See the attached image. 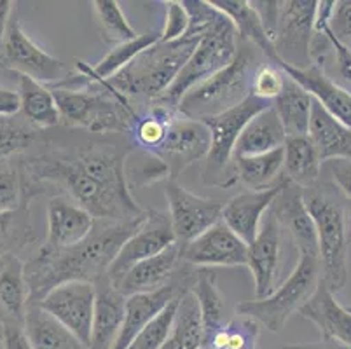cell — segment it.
Masks as SVG:
<instances>
[{
    "instance_id": "obj_1",
    "label": "cell",
    "mask_w": 351,
    "mask_h": 349,
    "mask_svg": "<svg viewBox=\"0 0 351 349\" xmlns=\"http://www.w3.org/2000/svg\"><path fill=\"white\" fill-rule=\"evenodd\" d=\"M126 152L110 142H89L75 152L46 150L20 165L25 200L43 194L46 182L62 185L70 200L97 220H133L143 215L128 189Z\"/></svg>"
},
{
    "instance_id": "obj_2",
    "label": "cell",
    "mask_w": 351,
    "mask_h": 349,
    "mask_svg": "<svg viewBox=\"0 0 351 349\" xmlns=\"http://www.w3.org/2000/svg\"><path fill=\"white\" fill-rule=\"evenodd\" d=\"M143 219L145 211L138 219L123 222L95 220L91 234L79 245L70 248L40 246L37 254L25 262L30 302H40L53 288L69 281L97 283L107 276L108 267L121 246L135 232Z\"/></svg>"
},
{
    "instance_id": "obj_3",
    "label": "cell",
    "mask_w": 351,
    "mask_h": 349,
    "mask_svg": "<svg viewBox=\"0 0 351 349\" xmlns=\"http://www.w3.org/2000/svg\"><path fill=\"white\" fill-rule=\"evenodd\" d=\"M302 197L317 232L320 283L336 296L348 283V200L322 178L302 189Z\"/></svg>"
},
{
    "instance_id": "obj_4",
    "label": "cell",
    "mask_w": 351,
    "mask_h": 349,
    "mask_svg": "<svg viewBox=\"0 0 351 349\" xmlns=\"http://www.w3.org/2000/svg\"><path fill=\"white\" fill-rule=\"evenodd\" d=\"M197 43L199 38L194 37H182L173 43L159 40L105 82L126 98L140 96L152 104L170 88Z\"/></svg>"
},
{
    "instance_id": "obj_5",
    "label": "cell",
    "mask_w": 351,
    "mask_h": 349,
    "mask_svg": "<svg viewBox=\"0 0 351 349\" xmlns=\"http://www.w3.org/2000/svg\"><path fill=\"white\" fill-rule=\"evenodd\" d=\"M49 89L58 105L62 123L66 126L84 128L91 133H128L138 117L130 98L107 82L84 89Z\"/></svg>"
},
{
    "instance_id": "obj_6",
    "label": "cell",
    "mask_w": 351,
    "mask_h": 349,
    "mask_svg": "<svg viewBox=\"0 0 351 349\" xmlns=\"http://www.w3.org/2000/svg\"><path fill=\"white\" fill-rule=\"evenodd\" d=\"M257 60L248 49L238 51L226 69L191 89L178 104L177 112L187 119L206 121L236 107L250 96L252 77Z\"/></svg>"
},
{
    "instance_id": "obj_7",
    "label": "cell",
    "mask_w": 351,
    "mask_h": 349,
    "mask_svg": "<svg viewBox=\"0 0 351 349\" xmlns=\"http://www.w3.org/2000/svg\"><path fill=\"white\" fill-rule=\"evenodd\" d=\"M236 35L238 34L232 27L231 19L228 16H222V19L217 21L199 38L196 49L193 51L186 65L182 67L170 88L166 89L158 100L152 101V105L168 108V110H177L180 100L191 89L226 69L234 60L238 54Z\"/></svg>"
},
{
    "instance_id": "obj_8",
    "label": "cell",
    "mask_w": 351,
    "mask_h": 349,
    "mask_svg": "<svg viewBox=\"0 0 351 349\" xmlns=\"http://www.w3.org/2000/svg\"><path fill=\"white\" fill-rule=\"evenodd\" d=\"M320 285V261L313 255H299L292 273L264 299L243 300L236 306L238 315L255 320L266 330L278 334L290 316L299 311Z\"/></svg>"
},
{
    "instance_id": "obj_9",
    "label": "cell",
    "mask_w": 351,
    "mask_h": 349,
    "mask_svg": "<svg viewBox=\"0 0 351 349\" xmlns=\"http://www.w3.org/2000/svg\"><path fill=\"white\" fill-rule=\"evenodd\" d=\"M271 105L273 104L258 100L250 95L247 100H243L236 107L203 121L208 126L210 136H212L208 156L205 158L206 165L203 169V182L206 185L228 189L238 184L234 165H232L236 142L245 126L254 119L255 115L269 108Z\"/></svg>"
},
{
    "instance_id": "obj_10",
    "label": "cell",
    "mask_w": 351,
    "mask_h": 349,
    "mask_svg": "<svg viewBox=\"0 0 351 349\" xmlns=\"http://www.w3.org/2000/svg\"><path fill=\"white\" fill-rule=\"evenodd\" d=\"M317 0H285L278 4V14L269 35L278 62L293 69L313 65L311 46L315 38Z\"/></svg>"
},
{
    "instance_id": "obj_11",
    "label": "cell",
    "mask_w": 351,
    "mask_h": 349,
    "mask_svg": "<svg viewBox=\"0 0 351 349\" xmlns=\"http://www.w3.org/2000/svg\"><path fill=\"white\" fill-rule=\"evenodd\" d=\"M0 67L12 70L16 75H27L46 86L56 84L69 75L65 65L58 58L37 46L14 18L9 19L5 30L0 49Z\"/></svg>"
},
{
    "instance_id": "obj_12",
    "label": "cell",
    "mask_w": 351,
    "mask_h": 349,
    "mask_svg": "<svg viewBox=\"0 0 351 349\" xmlns=\"http://www.w3.org/2000/svg\"><path fill=\"white\" fill-rule=\"evenodd\" d=\"M165 196L168 201V217L173 229L175 243L180 248L215 226L222 215L224 204L220 201L197 196L171 178L166 184Z\"/></svg>"
},
{
    "instance_id": "obj_13",
    "label": "cell",
    "mask_w": 351,
    "mask_h": 349,
    "mask_svg": "<svg viewBox=\"0 0 351 349\" xmlns=\"http://www.w3.org/2000/svg\"><path fill=\"white\" fill-rule=\"evenodd\" d=\"M97 288L88 281H69L53 288L37 306L62 323L86 349L91 341ZM35 304V302H34Z\"/></svg>"
},
{
    "instance_id": "obj_14",
    "label": "cell",
    "mask_w": 351,
    "mask_h": 349,
    "mask_svg": "<svg viewBox=\"0 0 351 349\" xmlns=\"http://www.w3.org/2000/svg\"><path fill=\"white\" fill-rule=\"evenodd\" d=\"M175 245V234L170 217L159 210H145V219L136 230L124 241L116 258L107 271L110 283H117L138 262L156 257L168 246Z\"/></svg>"
},
{
    "instance_id": "obj_15",
    "label": "cell",
    "mask_w": 351,
    "mask_h": 349,
    "mask_svg": "<svg viewBox=\"0 0 351 349\" xmlns=\"http://www.w3.org/2000/svg\"><path fill=\"white\" fill-rule=\"evenodd\" d=\"M210 143V130L203 121L187 119L177 112L154 156L168 166L171 180H177L187 166L208 156Z\"/></svg>"
},
{
    "instance_id": "obj_16",
    "label": "cell",
    "mask_w": 351,
    "mask_h": 349,
    "mask_svg": "<svg viewBox=\"0 0 351 349\" xmlns=\"http://www.w3.org/2000/svg\"><path fill=\"white\" fill-rule=\"evenodd\" d=\"M248 245L222 220L182 248V261L197 267H236L247 265Z\"/></svg>"
},
{
    "instance_id": "obj_17",
    "label": "cell",
    "mask_w": 351,
    "mask_h": 349,
    "mask_svg": "<svg viewBox=\"0 0 351 349\" xmlns=\"http://www.w3.org/2000/svg\"><path fill=\"white\" fill-rule=\"evenodd\" d=\"M282 227L269 208L247 252V267L254 276L255 299H264L274 290L282 261Z\"/></svg>"
},
{
    "instance_id": "obj_18",
    "label": "cell",
    "mask_w": 351,
    "mask_h": 349,
    "mask_svg": "<svg viewBox=\"0 0 351 349\" xmlns=\"http://www.w3.org/2000/svg\"><path fill=\"white\" fill-rule=\"evenodd\" d=\"M194 281V274L177 276L170 285L159 288L156 292L136 293V296L126 297V313L124 322L121 326L117 341L112 349H128L133 339L145 328L159 313L165 309L173 299H177L182 292L191 288Z\"/></svg>"
},
{
    "instance_id": "obj_19",
    "label": "cell",
    "mask_w": 351,
    "mask_h": 349,
    "mask_svg": "<svg viewBox=\"0 0 351 349\" xmlns=\"http://www.w3.org/2000/svg\"><path fill=\"white\" fill-rule=\"evenodd\" d=\"M285 184V177H280L276 184L263 191H245L239 192L238 196L231 197L228 203L222 206V215L220 220L234 232L238 238L243 239L247 245H250L258 232V227L264 219V213L271 208L274 200L278 197Z\"/></svg>"
},
{
    "instance_id": "obj_20",
    "label": "cell",
    "mask_w": 351,
    "mask_h": 349,
    "mask_svg": "<svg viewBox=\"0 0 351 349\" xmlns=\"http://www.w3.org/2000/svg\"><path fill=\"white\" fill-rule=\"evenodd\" d=\"M271 211L278 220L282 230H287L298 248L299 255L318 257V243L315 226L302 197V189L285 178L278 197L271 204Z\"/></svg>"
},
{
    "instance_id": "obj_21",
    "label": "cell",
    "mask_w": 351,
    "mask_h": 349,
    "mask_svg": "<svg viewBox=\"0 0 351 349\" xmlns=\"http://www.w3.org/2000/svg\"><path fill=\"white\" fill-rule=\"evenodd\" d=\"M276 67L282 69L290 81L309 93L334 119L351 130V93L332 81L318 63H313L308 69H293L282 62L276 63Z\"/></svg>"
},
{
    "instance_id": "obj_22",
    "label": "cell",
    "mask_w": 351,
    "mask_h": 349,
    "mask_svg": "<svg viewBox=\"0 0 351 349\" xmlns=\"http://www.w3.org/2000/svg\"><path fill=\"white\" fill-rule=\"evenodd\" d=\"M95 217L84 208L63 196L51 197L47 203V236L49 248H70L84 241L95 227Z\"/></svg>"
},
{
    "instance_id": "obj_23",
    "label": "cell",
    "mask_w": 351,
    "mask_h": 349,
    "mask_svg": "<svg viewBox=\"0 0 351 349\" xmlns=\"http://www.w3.org/2000/svg\"><path fill=\"white\" fill-rule=\"evenodd\" d=\"M182 262V248L175 245L168 246L165 252L156 257L147 258L133 265L114 287L123 293L124 297H132L136 293L156 292L159 288L170 285L175 280L178 264Z\"/></svg>"
},
{
    "instance_id": "obj_24",
    "label": "cell",
    "mask_w": 351,
    "mask_h": 349,
    "mask_svg": "<svg viewBox=\"0 0 351 349\" xmlns=\"http://www.w3.org/2000/svg\"><path fill=\"white\" fill-rule=\"evenodd\" d=\"M97 300H95L93 328L88 349H112L117 341L126 313V297L114 287L107 276L95 283Z\"/></svg>"
},
{
    "instance_id": "obj_25",
    "label": "cell",
    "mask_w": 351,
    "mask_h": 349,
    "mask_svg": "<svg viewBox=\"0 0 351 349\" xmlns=\"http://www.w3.org/2000/svg\"><path fill=\"white\" fill-rule=\"evenodd\" d=\"M302 318L317 325L322 339L336 341L351 348V313L336 300V296L324 285H318L308 302L299 309Z\"/></svg>"
},
{
    "instance_id": "obj_26",
    "label": "cell",
    "mask_w": 351,
    "mask_h": 349,
    "mask_svg": "<svg viewBox=\"0 0 351 349\" xmlns=\"http://www.w3.org/2000/svg\"><path fill=\"white\" fill-rule=\"evenodd\" d=\"M28 302L25 262L20 255H5L0 258V320L4 325L23 326Z\"/></svg>"
},
{
    "instance_id": "obj_27",
    "label": "cell",
    "mask_w": 351,
    "mask_h": 349,
    "mask_svg": "<svg viewBox=\"0 0 351 349\" xmlns=\"http://www.w3.org/2000/svg\"><path fill=\"white\" fill-rule=\"evenodd\" d=\"M308 139L318 150L322 163L332 159L351 161V130L334 119L320 104L313 98L311 115H309Z\"/></svg>"
},
{
    "instance_id": "obj_28",
    "label": "cell",
    "mask_w": 351,
    "mask_h": 349,
    "mask_svg": "<svg viewBox=\"0 0 351 349\" xmlns=\"http://www.w3.org/2000/svg\"><path fill=\"white\" fill-rule=\"evenodd\" d=\"M285 143V131L278 115L273 107L266 108L257 114L245 130L239 134L236 142L232 158H248V156H261L271 150H276Z\"/></svg>"
},
{
    "instance_id": "obj_29",
    "label": "cell",
    "mask_w": 351,
    "mask_h": 349,
    "mask_svg": "<svg viewBox=\"0 0 351 349\" xmlns=\"http://www.w3.org/2000/svg\"><path fill=\"white\" fill-rule=\"evenodd\" d=\"M210 2H212L213 8H217L222 14L231 19L232 27L239 37L254 44L257 49L263 51L269 63L276 65L278 58H276L273 44L267 37L263 19L255 11L252 2H247V0H210Z\"/></svg>"
},
{
    "instance_id": "obj_30",
    "label": "cell",
    "mask_w": 351,
    "mask_h": 349,
    "mask_svg": "<svg viewBox=\"0 0 351 349\" xmlns=\"http://www.w3.org/2000/svg\"><path fill=\"white\" fill-rule=\"evenodd\" d=\"M322 163L318 150L306 136H289L283 143L282 175L301 189L311 187L322 177Z\"/></svg>"
},
{
    "instance_id": "obj_31",
    "label": "cell",
    "mask_w": 351,
    "mask_h": 349,
    "mask_svg": "<svg viewBox=\"0 0 351 349\" xmlns=\"http://www.w3.org/2000/svg\"><path fill=\"white\" fill-rule=\"evenodd\" d=\"M203 344H205L203 320H201L196 297L189 288L178 297L177 311H175L170 334L166 337L161 349H201Z\"/></svg>"
},
{
    "instance_id": "obj_32",
    "label": "cell",
    "mask_w": 351,
    "mask_h": 349,
    "mask_svg": "<svg viewBox=\"0 0 351 349\" xmlns=\"http://www.w3.org/2000/svg\"><path fill=\"white\" fill-rule=\"evenodd\" d=\"M23 330L32 349H86L62 323L34 302H28Z\"/></svg>"
},
{
    "instance_id": "obj_33",
    "label": "cell",
    "mask_w": 351,
    "mask_h": 349,
    "mask_svg": "<svg viewBox=\"0 0 351 349\" xmlns=\"http://www.w3.org/2000/svg\"><path fill=\"white\" fill-rule=\"evenodd\" d=\"M18 98L27 123L37 130L58 126L62 123L58 105L49 86L27 75H18Z\"/></svg>"
},
{
    "instance_id": "obj_34",
    "label": "cell",
    "mask_w": 351,
    "mask_h": 349,
    "mask_svg": "<svg viewBox=\"0 0 351 349\" xmlns=\"http://www.w3.org/2000/svg\"><path fill=\"white\" fill-rule=\"evenodd\" d=\"M313 96L285 75L283 89L273 101V110L282 123L285 139L289 136H306L309 128Z\"/></svg>"
},
{
    "instance_id": "obj_35",
    "label": "cell",
    "mask_w": 351,
    "mask_h": 349,
    "mask_svg": "<svg viewBox=\"0 0 351 349\" xmlns=\"http://www.w3.org/2000/svg\"><path fill=\"white\" fill-rule=\"evenodd\" d=\"M238 182L248 191H263L280 180L283 171V147L261 156L232 158Z\"/></svg>"
},
{
    "instance_id": "obj_36",
    "label": "cell",
    "mask_w": 351,
    "mask_h": 349,
    "mask_svg": "<svg viewBox=\"0 0 351 349\" xmlns=\"http://www.w3.org/2000/svg\"><path fill=\"white\" fill-rule=\"evenodd\" d=\"M191 292L194 293L201 311L203 328H205V339L210 334L220 328L228 322L226 316V300L220 288L217 287L215 274L212 271H199L194 274V281L191 285Z\"/></svg>"
},
{
    "instance_id": "obj_37",
    "label": "cell",
    "mask_w": 351,
    "mask_h": 349,
    "mask_svg": "<svg viewBox=\"0 0 351 349\" xmlns=\"http://www.w3.org/2000/svg\"><path fill=\"white\" fill-rule=\"evenodd\" d=\"M37 241L30 215V203L0 213V258L5 255H20L27 246Z\"/></svg>"
},
{
    "instance_id": "obj_38",
    "label": "cell",
    "mask_w": 351,
    "mask_h": 349,
    "mask_svg": "<svg viewBox=\"0 0 351 349\" xmlns=\"http://www.w3.org/2000/svg\"><path fill=\"white\" fill-rule=\"evenodd\" d=\"M261 330L255 320L236 313L205 339L201 349H257Z\"/></svg>"
},
{
    "instance_id": "obj_39",
    "label": "cell",
    "mask_w": 351,
    "mask_h": 349,
    "mask_svg": "<svg viewBox=\"0 0 351 349\" xmlns=\"http://www.w3.org/2000/svg\"><path fill=\"white\" fill-rule=\"evenodd\" d=\"M175 114H177V110H168V108L152 105V108L147 114L138 115L133 121L128 133H130V136H132V140L140 150L154 154L156 149L165 140L166 131H168L170 121L173 119Z\"/></svg>"
},
{
    "instance_id": "obj_40",
    "label": "cell",
    "mask_w": 351,
    "mask_h": 349,
    "mask_svg": "<svg viewBox=\"0 0 351 349\" xmlns=\"http://www.w3.org/2000/svg\"><path fill=\"white\" fill-rule=\"evenodd\" d=\"M93 11L101 38L112 47L138 37L116 0H95Z\"/></svg>"
},
{
    "instance_id": "obj_41",
    "label": "cell",
    "mask_w": 351,
    "mask_h": 349,
    "mask_svg": "<svg viewBox=\"0 0 351 349\" xmlns=\"http://www.w3.org/2000/svg\"><path fill=\"white\" fill-rule=\"evenodd\" d=\"M37 128L16 119L14 115H0V159L27 150L37 139Z\"/></svg>"
},
{
    "instance_id": "obj_42",
    "label": "cell",
    "mask_w": 351,
    "mask_h": 349,
    "mask_svg": "<svg viewBox=\"0 0 351 349\" xmlns=\"http://www.w3.org/2000/svg\"><path fill=\"white\" fill-rule=\"evenodd\" d=\"M189 290V288H187ZM182 296V293H180ZM178 296V297H180ZM178 297L177 299L171 300L168 306L152 320L149 325L133 339V342L128 346V349H161L162 344H165L166 337L170 334L171 323H173V316L175 311H177V304H178Z\"/></svg>"
},
{
    "instance_id": "obj_43",
    "label": "cell",
    "mask_w": 351,
    "mask_h": 349,
    "mask_svg": "<svg viewBox=\"0 0 351 349\" xmlns=\"http://www.w3.org/2000/svg\"><path fill=\"white\" fill-rule=\"evenodd\" d=\"M25 200V189L21 171L18 166L9 163L8 159H0V213L20 208Z\"/></svg>"
},
{
    "instance_id": "obj_44",
    "label": "cell",
    "mask_w": 351,
    "mask_h": 349,
    "mask_svg": "<svg viewBox=\"0 0 351 349\" xmlns=\"http://www.w3.org/2000/svg\"><path fill=\"white\" fill-rule=\"evenodd\" d=\"M283 82H285V73L282 72V69L273 63H264L255 69L254 77H252L250 95L258 100L273 104L282 93Z\"/></svg>"
},
{
    "instance_id": "obj_45",
    "label": "cell",
    "mask_w": 351,
    "mask_h": 349,
    "mask_svg": "<svg viewBox=\"0 0 351 349\" xmlns=\"http://www.w3.org/2000/svg\"><path fill=\"white\" fill-rule=\"evenodd\" d=\"M145 154V159L142 163H132L130 165L126 173V182L132 180L133 185L145 187V185H151L162 180V178L170 180V169H168V166L158 156H154V154Z\"/></svg>"
},
{
    "instance_id": "obj_46",
    "label": "cell",
    "mask_w": 351,
    "mask_h": 349,
    "mask_svg": "<svg viewBox=\"0 0 351 349\" xmlns=\"http://www.w3.org/2000/svg\"><path fill=\"white\" fill-rule=\"evenodd\" d=\"M162 4L166 5V19L165 27L159 34V40L161 43H173V40H178L187 34L189 16H187V11L184 9L180 0H168Z\"/></svg>"
},
{
    "instance_id": "obj_47",
    "label": "cell",
    "mask_w": 351,
    "mask_h": 349,
    "mask_svg": "<svg viewBox=\"0 0 351 349\" xmlns=\"http://www.w3.org/2000/svg\"><path fill=\"white\" fill-rule=\"evenodd\" d=\"M324 34L328 38V46L332 51V60H334V72L337 79H334L336 84L351 93V51L346 49L341 43H337L336 37L330 34V28H325Z\"/></svg>"
},
{
    "instance_id": "obj_48",
    "label": "cell",
    "mask_w": 351,
    "mask_h": 349,
    "mask_svg": "<svg viewBox=\"0 0 351 349\" xmlns=\"http://www.w3.org/2000/svg\"><path fill=\"white\" fill-rule=\"evenodd\" d=\"M328 28L337 43L351 51V0H337L334 4Z\"/></svg>"
},
{
    "instance_id": "obj_49",
    "label": "cell",
    "mask_w": 351,
    "mask_h": 349,
    "mask_svg": "<svg viewBox=\"0 0 351 349\" xmlns=\"http://www.w3.org/2000/svg\"><path fill=\"white\" fill-rule=\"evenodd\" d=\"M325 168L330 173V180L343 192V196L351 201V161L348 159H332L325 163Z\"/></svg>"
},
{
    "instance_id": "obj_50",
    "label": "cell",
    "mask_w": 351,
    "mask_h": 349,
    "mask_svg": "<svg viewBox=\"0 0 351 349\" xmlns=\"http://www.w3.org/2000/svg\"><path fill=\"white\" fill-rule=\"evenodd\" d=\"M2 344H4V349H32L23 326L20 325H4Z\"/></svg>"
},
{
    "instance_id": "obj_51",
    "label": "cell",
    "mask_w": 351,
    "mask_h": 349,
    "mask_svg": "<svg viewBox=\"0 0 351 349\" xmlns=\"http://www.w3.org/2000/svg\"><path fill=\"white\" fill-rule=\"evenodd\" d=\"M18 112H20L18 93L0 88V115H16Z\"/></svg>"
},
{
    "instance_id": "obj_52",
    "label": "cell",
    "mask_w": 351,
    "mask_h": 349,
    "mask_svg": "<svg viewBox=\"0 0 351 349\" xmlns=\"http://www.w3.org/2000/svg\"><path fill=\"white\" fill-rule=\"evenodd\" d=\"M282 349H351L350 346H344L339 344L336 341H322L318 342H302V344H289V346H283Z\"/></svg>"
},
{
    "instance_id": "obj_53",
    "label": "cell",
    "mask_w": 351,
    "mask_h": 349,
    "mask_svg": "<svg viewBox=\"0 0 351 349\" xmlns=\"http://www.w3.org/2000/svg\"><path fill=\"white\" fill-rule=\"evenodd\" d=\"M14 2L11 0H0V49H2V43H4L5 30H8L9 19H11V12L14 9Z\"/></svg>"
},
{
    "instance_id": "obj_54",
    "label": "cell",
    "mask_w": 351,
    "mask_h": 349,
    "mask_svg": "<svg viewBox=\"0 0 351 349\" xmlns=\"http://www.w3.org/2000/svg\"><path fill=\"white\" fill-rule=\"evenodd\" d=\"M348 243L351 245V201H348Z\"/></svg>"
},
{
    "instance_id": "obj_55",
    "label": "cell",
    "mask_w": 351,
    "mask_h": 349,
    "mask_svg": "<svg viewBox=\"0 0 351 349\" xmlns=\"http://www.w3.org/2000/svg\"><path fill=\"white\" fill-rule=\"evenodd\" d=\"M2 334H4V322L0 320V341H2Z\"/></svg>"
},
{
    "instance_id": "obj_56",
    "label": "cell",
    "mask_w": 351,
    "mask_h": 349,
    "mask_svg": "<svg viewBox=\"0 0 351 349\" xmlns=\"http://www.w3.org/2000/svg\"><path fill=\"white\" fill-rule=\"evenodd\" d=\"M348 311H350V313H351V306H350V307H348Z\"/></svg>"
},
{
    "instance_id": "obj_57",
    "label": "cell",
    "mask_w": 351,
    "mask_h": 349,
    "mask_svg": "<svg viewBox=\"0 0 351 349\" xmlns=\"http://www.w3.org/2000/svg\"><path fill=\"white\" fill-rule=\"evenodd\" d=\"M276 349H280V348H276Z\"/></svg>"
},
{
    "instance_id": "obj_58",
    "label": "cell",
    "mask_w": 351,
    "mask_h": 349,
    "mask_svg": "<svg viewBox=\"0 0 351 349\" xmlns=\"http://www.w3.org/2000/svg\"><path fill=\"white\" fill-rule=\"evenodd\" d=\"M280 349H282V348H280Z\"/></svg>"
}]
</instances>
